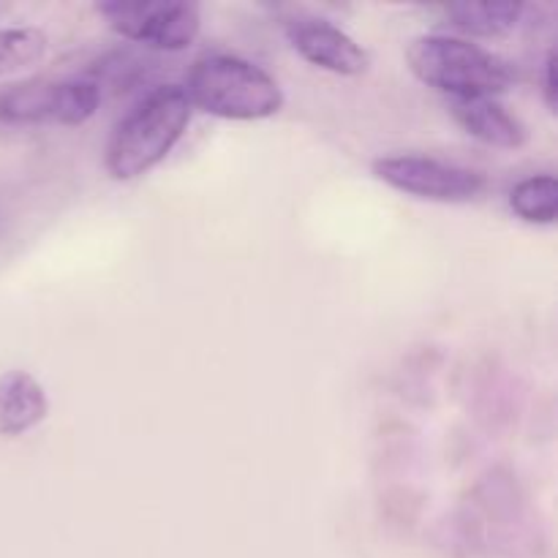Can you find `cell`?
Instances as JSON below:
<instances>
[{"mask_svg":"<svg viewBox=\"0 0 558 558\" xmlns=\"http://www.w3.org/2000/svg\"><path fill=\"white\" fill-rule=\"evenodd\" d=\"M194 107L180 85L153 87L118 125L104 150V167L112 180H136L167 161L189 131Z\"/></svg>","mask_w":558,"mask_h":558,"instance_id":"obj_1","label":"cell"},{"mask_svg":"<svg viewBox=\"0 0 558 558\" xmlns=\"http://www.w3.org/2000/svg\"><path fill=\"white\" fill-rule=\"evenodd\" d=\"M191 107L221 120H265L283 109V90L262 65L238 54L194 60L183 85Z\"/></svg>","mask_w":558,"mask_h":558,"instance_id":"obj_2","label":"cell"},{"mask_svg":"<svg viewBox=\"0 0 558 558\" xmlns=\"http://www.w3.org/2000/svg\"><path fill=\"white\" fill-rule=\"evenodd\" d=\"M409 71L450 98H496L515 82V71L490 49L456 36H417L407 47Z\"/></svg>","mask_w":558,"mask_h":558,"instance_id":"obj_3","label":"cell"},{"mask_svg":"<svg viewBox=\"0 0 558 558\" xmlns=\"http://www.w3.org/2000/svg\"><path fill=\"white\" fill-rule=\"evenodd\" d=\"M101 107V90L90 80H25L0 93L5 125H82Z\"/></svg>","mask_w":558,"mask_h":558,"instance_id":"obj_4","label":"cell"},{"mask_svg":"<svg viewBox=\"0 0 558 558\" xmlns=\"http://www.w3.org/2000/svg\"><path fill=\"white\" fill-rule=\"evenodd\" d=\"M96 11L118 36L161 52L191 47L202 31V9L185 0H104L96 3Z\"/></svg>","mask_w":558,"mask_h":558,"instance_id":"obj_5","label":"cell"},{"mask_svg":"<svg viewBox=\"0 0 558 558\" xmlns=\"http://www.w3.org/2000/svg\"><path fill=\"white\" fill-rule=\"evenodd\" d=\"M371 172L376 180L401 191V194L428 202H445V205L472 202L485 191V178L474 169L430 156H417V153L376 158L371 163Z\"/></svg>","mask_w":558,"mask_h":558,"instance_id":"obj_6","label":"cell"},{"mask_svg":"<svg viewBox=\"0 0 558 558\" xmlns=\"http://www.w3.org/2000/svg\"><path fill=\"white\" fill-rule=\"evenodd\" d=\"M287 38L300 58L332 74L360 76L371 69V54L347 31L327 20H292L287 25Z\"/></svg>","mask_w":558,"mask_h":558,"instance_id":"obj_7","label":"cell"},{"mask_svg":"<svg viewBox=\"0 0 558 558\" xmlns=\"http://www.w3.org/2000/svg\"><path fill=\"white\" fill-rule=\"evenodd\" d=\"M450 112L469 136L499 150H521L529 145V129L496 98H450Z\"/></svg>","mask_w":558,"mask_h":558,"instance_id":"obj_8","label":"cell"},{"mask_svg":"<svg viewBox=\"0 0 558 558\" xmlns=\"http://www.w3.org/2000/svg\"><path fill=\"white\" fill-rule=\"evenodd\" d=\"M49 414V398L41 381L27 371H5L0 374V436L16 439Z\"/></svg>","mask_w":558,"mask_h":558,"instance_id":"obj_9","label":"cell"},{"mask_svg":"<svg viewBox=\"0 0 558 558\" xmlns=\"http://www.w3.org/2000/svg\"><path fill=\"white\" fill-rule=\"evenodd\" d=\"M447 20L466 36L501 38L510 36L523 22L526 5L523 3H452L445 9Z\"/></svg>","mask_w":558,"mask_h":558,"instance_id":"obj_10","label":"cell"},{"mask_svg":"<svg viewBox=\"0 0 558 558\" xmlns=\"http://www.w3.org/2000/svg\"><path fill=\"white\" fill-rule=\"evenodd\" d=\"M510 207L526 223H556L558 218V183L554 174H534L521 180L510 191Z\"/></svg>","mask_w":558,"mask_h":558,"instance_id":"obj_11","label":"cell"},{"mask_svg":"<svg viewBox=\"0 0 558 558\" xmlns=\"http://www.w3.org/2000/svg\"><path fill=\"white\" fill-rule=\"evenodd\" d=\"M47 47V36L38 27H0V74L41 63Z\"/></svg>","mask_w":558,"mask_h":558,"instance_id":"obj_12","label":"cell"},{"mask_svg":"<svg viewBox=\"0 0 558 558\" xmlns=\"http://www.w3.org/2000/svg\"><path fill=\"white\" fill-rule=\"evenodd\" d=\"M558 87H556V49H550L548 58H545V87H543V98L545 107H548L550 114H556L558 107Z\"/></svg>","mask_w":558,"mask_h":558,"instance_id":"obj_13","label":"cell"}]
</instances>
